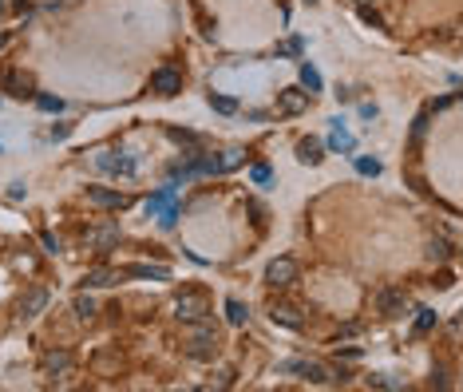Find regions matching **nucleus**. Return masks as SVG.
Returning a JSON list of instances; mask_svg holds the SVG:
<instances>
[{"label": "nucleus", "mask_w": 463, "mask_h": 392, "mask_svg": "<svg viewBox=\"0 0 463 392\" xmlns=\"http://www.w3.org/2000/svg\"><path fill=\"white\" fill-rule=\"evenodd\" d=\"M182 352L191 357V361H214L218 357V333L202 321H186V341H182Z\"/></svg>", "instance_id": "1"}, {"label": "nucleus", "mask_w": 463, "mask_h": 392, "mask_svg": "<svg viewBox=\"0 0 463 392\" xmlns=\"http://www.w3.org/2000/svg\"><path fill=\"white\" fill-rule=\"evenodd\" d=\"M174 317L179 321H202L210 317V293L206 290H182L174 297Z\"/></svg>", "instance_id": "2"}, {"label": "nucleus", "mask_w": 463, "mask_h": 392, "mask_svg": "<svg viewBox=\"0 0 463 392\" xmlns=\"http://www.w3.org/2000/svg\"><path fill=\"white\" fill-rule=\"evenodd\" d=\"M40 369H44L48 381L68 384L71 376H76V357H71L68 349H52V352H44V357H40Z\"/></svg>", "instance_id": "3"}, {"label": "nucleus", "mask_w": 463, "mask_h": 392, "mask_svg": "<svg viewBox=\"0 0 463 392\" xmlns=\"http://www.w3.org/2000/svg\"><path fill=\"white\" fill-rule=\"evenodd\" d=\"M147 214H159L162 226H174V218H179V186H162V191H155L151 198H147Z\"/></svg>", "instance_id": "4"}, {"label": "nucleus", "mask_w": 463, "mask_h": 392, "mask_svg": "<svg viewBox=\"0 0 463 392\" xmlns=\"http://www.w3.org/2000/svg\"><path fill=\"white\" fill-rule=\"evenodd\" d=\"M95 167L107 174H119V179H135L139 174V162L127 151H95Z\"/></svg>", "instance_id": "5"}, {"label": "nucleus", "mask_w": 463, "mask_h": 392, "mask_svg": "<svg viewBox=\"0 0 463 392\" xmlns=\"http://www.w3.org/2000/svg\"><path fill=\"white\" fill-rule=\"evenodd\" d=\"M119 242H123L119 222H100V226H91V230H88V250H95V254L115 250Z\"/></svg>", "instance_id": "6"}, {"label": "nucleus", "mask_w": 463, "mask_h": 392, "mask_svg": "<svg viewBox=\"0 0 463 392\" xmlns=\"http://www.w3.org/2000/svg\"><path fill=\"white\" fill-rule=\"evenodd\" d=\"M277 372H297V376H301V381H309V384H329V381H332L329 369H325L321 361H301V357L282 361V364H277Z\"/></svg>", "instance_id": "7"}, {"label": "nucleus", "mask_w": 463, "mask_h": 392, "mask_svg": "<svg viewBox=\"0 0 463 392\" xmlns=\"http://www.w3.org/2000/svg\"><path fill=\"white\" fill-rule=\"evenodd\" d=\"M147 88H151L155 95H162V100H174V95L182 91V71L167 64V68L151 71V83H147Z\"/></svg>", "instance_id": "8"}, {"label": "nucleus", "mask_w": 463, "mask_h": 392, "mask_svg": "<svg viewBox=\"0 0 463 392\" xmlns=\"http://www.w3.org/2000/svg\"><path fill=\"white\" fill-rule=\"evenodd\" d=\"M293 282H297V261L293 258H273L270 266H265V285H273V290H289Z\"/></svg>", "instance_id": "9"}, {"label": "nucleus", "mask_w": 463, "mask_h": 392, "mask_svg": "<svg viewBox=\"0 0 463 392\" xmlns=\"http://www.w3.org/2000/svg\"><path fill=\"white\" fill-rule=\"evenodd\" d=\"M376 313H380V317H404V313H408V293L396 290V285H384V290L376 293Z\"/></svg>", "instance_id": "10"}, {"label": "nucleus", "mask_w": 463, "mask_h": 392, "mask_svg": "<svg viewBox=\"0 0 463 392\" xmlns=\"http://www.w3.org/2000/svg\"><path fill=\"white\" fill-rule=\"evenodd\" d=\"M309 111V91L305 88H282L277 91V115H301Z\"/></svg>", "instance_id": "11"}, {"label": "nucleus", "mask_w": 463, "mask_h": 392, "mask_svg": "<svg viewBox=\"0 0 463 392\" xmlns=\"http://www.w3.org/2000/svg\"><path fill=\"white\" fill-rule=\"evenodd\" d=\"M88 206H95V210H123L127 194L111 191V186H88Z\"/></svg>", "instance_id": "12"}, {"label": "nucleus", "mask_w": 463, "mask_h": 392, "mask_svg": "<svg viewBox=\"0 0 463 392\" xmlns=\"http://www.w3.org/2000/svg\"><path fill=\"white\" fill-rule=\"evenodd\" d=\"M270 321L282 325V329H305V313L297 305H285V302H273L270 305Z\"/></svg>", "instance_id": "13"}, {"label": "nucleus", "mask_w": 463, "mask_h": 392, "mask_svg": "<svg viewBox=\"0 0 463 392\" xmlns=\"http://www.w3.org/2000/svg\"><path fill=\"white\" fill-rule=\"evenodd\" d=\"M44 309H48V290H44V285H32V290L20 297V321H32V317H40Z\"/></svg>", "instance_id": "14"}, {"label": "nucleus", "mask_w": 463, "mask_h": 392, "mask_svg": "<svg viewBox=\"0 0 463 392\" xmlns=\"http://www.w3.org/2000/svg\"><path fill=\"white\" fill-rule=\"evenodd\" d=\"M119 278H123V273L119 270H111V266H100V270H88V273H83V290H111V285H115V282H119Z\"/></svg>", "instance_id": "15"}, {"label": "nucleus", "mask_w": 463, "mask_h": 392, "mask_svg": "<svg viewBox=\"0 0 463 392\" xmlns=\"http://www.w3.org/2000/svg\"><path fill=\"white\" fill-rule=\"evenodd\" d=\"M123 278H151V282H171V270L167 266H147V261H131V266H123Z\"/></svg>", "instance_id": "16"}, {"label": "nucleus", "mask_w": 463, "mask_h": 392, "mask_svg": "<svg viewBox=\"0 0 463 392\" xmlns=\"http://www.w3.org/2000/svg\"><path fill=\"white\" fill-rule=\"evenodd\" d=\"M325 159V147H321V139H301L297 143V162H305V167H317V162Z\"/></svg>", "instance_id": "17"}, {"label": "nucleus", "mask_w": 463, "mask_h": 392, "mask_svg": "<svg viewBox=\"0 0 463 392\" xmlns=\"http://www.w3.org/2000/svg\"><path fill=\"white\" fill-rule=\"evenodd\" d=\"M329 147H332V151H341V155H353V147H356V139L349 135V131H344V123H341V119H332Z\"/></svg>", "instance_id": "18"}, {"label": "nucleus", "mask_w": 463, "mask_h": 392, "mask_svg": "<svg viewBox=\"0 0 463 392\" xmlns=\"http://www.w3.org/2000/svg\"><path fill=\"white\" fill-rule=\"evenodd\" d=\"M0 83H4V91H8V95H16V100L32 95V80H20L16 71H4V76H0Z\"/></svg>", "instance_id": "19"}, {"label": "nucleus", "mask_w": 463, "mask_h": 392, "mask_svg": "<svg viewBox=\"0 0 463 392\" xmlns=\"http://www.w3.org/2000/svg\"><path fill=\"white\" fill-rule=\"evenodd\" d=\"M246 317H250V313H246V305L238 302V297H226V321H230L234 329H242Z\"/></svg>", "instance_id": "20"}, {"label": "nucleus", "mask_w": 463, "mask_h": 392, "mask_svg": "<svg viewBox=\"0 0 463 392\" xmlns=\"http://www.w3.org/2000/svg\"><path fill=\"white\" fill-rule=\"evenodd\" d=\"M242 159H246V151H242V147H230V151H222V155H218V171H222V174H226V171H234V167H238Z\"/></svg>", "instance_id": "21"}, {"label": "nucleus", "mask_w": 463, "mask_h": 392, "mask_svg": "<svg viewBox=\"0 0 463 392\" xmlns=\"http://www.w3.org/2000/svg\"><path fill=\"white\" fill-rule=\"evenodd\" d=\"M301 88L309 91V95L313 91H321V71L313 68V64H301Z\"/></svg>", "instance_id": "22"}, {"label": "nucleus", "mask_w": 463, "mask_h": 392, "mask_svg": "<svg viewBox=\"0 0 463 392\" xmlns=\"http://www.w3.org/2000/svg\"><path fill=\"white\" fill-rule=\"evenodd\" d=\"M435 321H440V317H435V309H420V317H416L412 333H416V337H423V333H432V329H435Z\"/></svg>", "instance_id": "23"}, {"label": "nucleus", "mask_w": 463, "mask_h": 392, "mask_svg": "<svg viewBox=\"0 0 463 392\" xmlns=\"http://www.w3.org/2000/svg\"><path fill=\"white\" fill-rule=\"evenodd\" d=\"M76 317H80V321H91V317H95V297H88V290L76 297Z\"/></svg>", "instance_id": "24"}, {"label": "nucleus", "mask_w": 463, "mask_h": 392, "mask_svg": "<svg viewBox=\"0 0 463 392\" xmlns=\"http://www.w3.org/2000/svg\"><path fill=\"white\" fill-rule=\"evenodd\" d=\"M210 107L218 111V115H234V111H238V100H230V95H214L210 91Z\"/></svg>", "instance_id": "25"}, {"label": "nucleus", "mask_w": 463, "mask_h": 392, "mask_svg": "<svg viewBox=\"0 0 463 392\" xmlns=\"http://www.w3.org/2000/svg\"><path fill=\"white\" fill-rule=\"evenodd\" d=\"M356 171H361V174H368V179H376V174H380V162H376V159H368V155H356Z\"/></svg>", "instance_id": "26"}, {"label": "nucleus", "mask_w": 463, "mask_h": 392, "mask_svg": "<svg viewBox=\"0 0 463 392\" xmlns=\"http://www.w3.org/2000/svg\"><path fill=\"white\" fill-rule=\"evenodd\" d=\"M428 258L432 261H443V258H452V246H447V242H428Z\"/></svg>", "instance_id": "27"}, {"label": "nucleus", "mask_w": 463, "mask_h": 392, "mask_svg": "<svg viewBox=\"0 0 463 392\" xmlns=\"http://www.w3.org/2000/svg\"><path fill=\"white\" fill-rule=\"evenodd\" d=\"M167 135H171L174 143H186V147H198V135H194V131H179V127H167Z\"/></svg>", "instance_id": "28"}, {"label": "nucleus", "mask_w": 463, "mask_h": 392, "mask_svg": "<svg viewBox=\"0 0 463 392\" xmlns=\"http://www.w3.org/2000/svg\"><path fill=\"white\" fill-rule=\"evenodd\" d=\"M368 388H400V381H392L388 372H373V376H368Z\"/></svg>", "instance_id": "29"}, {"label": "nucleus", "mask_w": 463, "mask_h": 392, "mask_svg": "<svg viewBox=\"0 0 463 392\" xmlns=\"http://www.w3.org/2000/svg\"><path fill=\"white\" fill-rule=\"evenodd\" d=\"M36 107H40V111H56V115H60L64 100H56V95H36Z\"/></svg>", "instance_id": "30"}, {"label": "nucleus", "mask_w": 463, "mask_h": 392, "mask_svg": "<svg viewBox=\"0 0 463 392\" xmlns=\"http://www.w3.org/2000/svg\"><path fill=\"white\" fill-rule=\"evenodd\" d=\"M361 20H364V24H373V28H380V32H384V16H380V12H373L368 4H361Z\"/></svg>", "instance_id": "31"}, {"label": "nucleus", "mask_w": 463, "mask_h": 392, "mask_svg": "<svg viewBox=\"0 0 463 392\" xmlns=\"http://www.w3.org/2000/svg\"><path fill=\"white\" fill-rule=\"evenodd\" d=\"M423 131H428V107L416 115V123H412V143H420L423 139Z\"/></svg>", "instance_id": "32"}, {"label": "nucleus", "mask_w": 463, "mask_h": 392, "mask_svg": "<svg viewBox=\"0 0 463 392\" xmlns=\"http://www.w3.org/2000/svg\"><path fill=\"white\" fill-rule=\"evenodd\" d=\"M214 384H218V388H230V384H234V369H230V364H222V369L214 372Z\"/></svg>", "instance_id": "33"}, {"label": "nucleus", "mask_w": 463, "mask_h": 392, "mask_svg": "<svg viewBox=\"0 0 463 392\" xmlns=\"http://www.w3.org/2000/svg\"><path fill=\"white\" fill-rule=\"evenodd\" d=\"M301 52H305L301 40H285L282 48H277V56H301Z\"/></svg>", "instance_id": "34"}, {"label": "nucleus", "mask_w": 463, "mask_h": 392, "mask_svg": "<svg viewBox=\"0 0 463 392\" xmlns=\"http://www.w3.org/2000/svg\"><path fill=\"white\" fill-rule=\"evenodd\" d=\"M250 179H253V182H270V179H273V171L265 167V162H258V167L250 171Z\"/></svg>", "instance_id": "35"}, {"label": "nucleus", "mask_w": 463, "mask_h": 392, "mask_svg": "<svg viewBox=\"0 0 463 392\" xmlns=\"http://www.w3.org/2000/svg\"><path fill=\"white\" fill-rule=\"evenodd\" d=\"M24 194H28V186H24V182H12V186H8V198H12V202H20Z\"/></svg>", "instance_id": "36"}, {"label": "nucleus", "mask_w": 463, "mask_h": 392, "mask_svg": "<svg viewBox=\"0 0 463 392\" xmlns=\"http://www.w3.org/2000/svg\"><path fill=\"white\" fill-rule=\"evenodd\" d=\"M361 115H364V119H376L380 111H376V103H361Z\"/></svg>", "instance_id": "37"}, {"label": "nucleus", "mask_w": 463, "mask_h": 392, "mask_svg": "<svg viewBox=\"0 0 463 392\" xmlns=\"http://www.w3.org/2000/svg\"><path fill=\"white\" fill-rule=\"evenodd\" d=\"M68 131H71V123H60V127H52V139H68Z\"/></svg>", "instance_id": "38"}, {"label": "nucleus", "mask_w": 463, "mask_h": 392, "mask_svg": "<svg viewBox=\"0 0 463 392\" xmlns=\"http://www.w3.org/2000/svg\"><path fill=\"white\" fill-rule=\"evenodd\" d=\"M4 16H8V0H0V20H4Z\"/></svg>", "instance_id": "39"}, {"label": "nucleus", "mask_w": 463, "mask_h": 392, "mask_svg": "<svg viewBox=\"0 0 463 392\" xmlns=\"http://www.w3.org/2000/svg\"><path fill=\"white\" fill-rule=\"evenodd\" d=\"M0 151H4V147H0Z\"/></svg>", "instance_id": "40"}]
</instances>
